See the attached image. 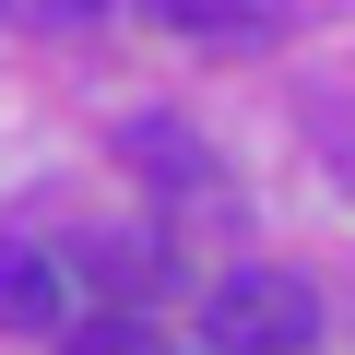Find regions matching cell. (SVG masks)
<instances>
[{"instance_id":"1","label":"cell","mask_w":355,"mask_h":355,"mask_svg":"<svg viewBox=\"0 0 355 355\" xmlns=\"http://www.w3.org/2000/svg\"><path fill=\"white\" fill-rule=\"evenodd\" d=\"M308 343H320V284L308 272L249 261L202 296V355H308Z\"/></svg>"},{"instance_id":"2","label":"cell","mask_w":355,"mask_h":355,"mask_svg":"<svg viewBox=\"0 0 355 355\" xmlns=\"http://www.w3.org/2000/svg\"><path fill=\"white\" fill-rule=\"evenodd\" d=\"M95 308H83V272L71 249L48 237H0V331H36V343H71Z\"/></svg>"},{"instance_id":"3","label":"cell","mask_w":355,"mask_h":355,"mask_svg":"<svg viewBox=\"0 0 355 355\" xmlns=\"http://www.w3.org/2000/svg\"><path fill=\"white\" fill-rule=\"evenodd\" d=\"M71 249V272H83V296L95 308H154V296H178V237H154V225H107V237H60Z\"/></svg>"},{"instance_id":"4","label":"cell","mask_w":355,"mask_h":355,"mask_svg":"<svg viewBox=\"0 0 355 355\" xmlns=\"http://www.w3.org/2000/svg\"><path fill=\"white\" fill-rule=\"evenodd\" d=\"M119 154H130V178H154V190H166V214H214V202H225V178H214V154H202L190 119H130Z\"/></svg>"},{"instance_id":"5","label":"cell","mask_w":355,"mask_h":355,"mask_svg":"<svg viewBox=\"0 0 355 355\" xmlns=\"http://www.w3.org/2000/svg\"><path fill=\"white\" fill-rule=\"evenodd\" d=\"M142 12L166 36H190V48H261L284 24V0H142Z\"/></svg>"},{"instance_id":"6","label":"cell","mask_w":355,"mask_h":355,"mask_svg":"<svg viewBox=\"0 0 355 355\" xmlns=\"http://www.w3.org/2000/svg\"><path fill=\"white\" fill-rule=\"evenodd\" d=\"M71 355H190V343H166L142 308H95V320L71 331Z\"/></svg>"},{"instance_id":"7","label":"cell","mask_w":355,"mask_h":355,"mask_svg":"<svg viewBox=\"0 0 355 355\" xmlns=\"http://www.w3.org/2000/svg\"><path fill=\"white\" fill-rule=\"evenodd\" d=\"M320 130H331V142H320V166L343 178V190H355V119H343V107H320Z\"/></svg>"}]
</instances>
